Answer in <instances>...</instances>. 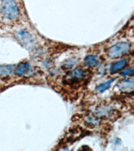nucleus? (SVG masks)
<instances>
[{"mask_svg":"<svg viewBox=\"0 0 134 151\" xmlns=\"http://www.w3.org/2000/svg\"><path fill=\"white\" fill-rule=\"evenodd\" d=\"M1 9L4 16L9 20H15L19 16V8L14 1H2Z\"/></svg>","mask_w":134,"mask_h":151,"instance_id":"obj_1","label":"nucleus"},{"mask_svg":"<svg viewBox=\"0 0 134 151\" xmlns=\"http://www.w3.org/2000/svg\"><path fill=\"white\" fill-rule=\"evenodd\" d=\"M86 72L81 68H77L70 71L64 78V83L69 86H77L86 79Z\"/></svg>","mask_w":134,"mask_h":151,"instance_id":"obj_2","label":"nucleus"},{"mask_svg":"<svg viewBox=\"0 0 134 151\" xmlns=\"http://www.w3.org/2000/svg\"><path fill=\"white\" fill-rule=\"evenodd\" d=\"M131 45L126 42H121L109 48L108 55L112 58H118L130 51Z\"/></svg>","mask_w":134,"mask_h":151,"instance_id":"obj_3","label":"nucleus"},{"mask_svg":"<svg viewBox=\"0 0 134 151\" xmlns=\"http://www.w3.org/2000/svg\"><path fill=\"white\" fill-rule=\"evenodd\" d=\"M17 38H18L21 45L24 47H25L28 50L32 49L34 47V39L33 38L32 36L27 31L24 30H19L17 33Z\"/></svg>","mask_w":134,"mask_h":151,"instance_id":"obj_4","label":"nucleus"},{"mask_svg":"<svg viewBox=\"0 0 134 151\" xmlns=\"http://www.w3.org/2000/svg\"><path fill=\"white\" fill-rule=\"evenodd\" d=\"M32 71V66L28 62H22L16 67L15 73L18 76H24Z\"/></svg>","mask_w":134,"mask_h":151,"instance_id":"obj_5","label":"nucleus"},{"mask_svg":"<svg viewBox=\"0 0 134 151\" xmlns=\"http://www.w3.org/2000/svg\"><path fill=\"white\" fill-rule=\"evenodd\" d=\"M118 88L122 91H132L133 89V79L132 77L124 79L118 83Z\"/></svg>","mask_w":134,"mask_h":151,"instance_id":"obj_6","label":"nucleus"},{"mask_svg":"<svg viewBox=\"0 0 134 151\" xmlns=\"http://www.w3.org/2000/svg\"><path fill=\"white\" fill-rule=\"evenodd\" d=\"M127 64H128V59H122L113 63L110 68L111 73L115 74L119 70H122L124 67L127 66Z\"/></svg>","mask_w":134,"mask_h":151,"instance_id":"obj_7","label":"nucleus"},{"mask_svg":"<svg viewBox=\"0 0 134 151\" xmlns=\"http://www.w3.org/2000/svg\"><path fill=\"white\" fill-rule=\"evenodd\" d=\"M84 63L85 66L91 67H97L99 64V58L96 55H88L85 58Z\"/></svg>","mask_w":134,"mask_h":151,"instance_id":"obj_8","label":"nucleus"},{"mask_svg":"<svg viewBox=\"0 0 134 151\" xmlns=\"http://www.w3.org/2000/svg\"><path fill=\"white\" fill-rule=\"evenodd\" d=\"M13 67L11 65H1L0 66V77H6L11 74Z\"/></svg>","mask_w":134,"mask_h":151,"instance_id":"obj_9","label":"nucleus"},{"mask_svg":"<svg viewBox=\"0 0 134 151\" xmlns=\"http://www.w3.org/2000/svg\"><path fill=\"white\" fill-rule=\"evenodd\" d=\"M114 80H115V78L109 80V81H106L103 84H101L99 85L98 87H96V90L99 92V93H103V92L106 91L107 89H109V87H110L111 83L113 82Z\"/></svg>","mask_w":134,"mask_h":151,"instance_id":"obj_10","label":"nucleus"},{"mask_svg":"<svg viewBox=\"0 0 134 151\" xmlns=\"http://www.w3.org/2000/svg\"><path fill=\"white\" fill-rule=\"evenodd\" d=\"M77 60L76 58H70V59H68L64 63V65H62V68L64 69H69L72 68L75 65L77 64Z\"/></svg>","mask_w":134,"mask_h":151,"instance_id":"obj_11","label":"nucleus"},{"mask_svg":"<svg viewBox=\"0 0 134 151\" xmlns=\"http://www.w3.org/2000/svg\"><path fill=\"white\" fill-rule=\"evenodd\" d=\"M133 73V69L131 68V69H127L122 70V72L121 73V75L122 76H128V75H132Z\"/></svg>","mask_w":134,"mask_h":151,"instance_id":"obj_12","label":"nucleus"},{"mask_svg":"<svg viewBox=\"0 0 134 151\" xmlns=\"http://www.w3.org/2000/svg\"><path fill=\"white\" fill-rule=\"evenodd\" d=\"M78 151H92L91 148H90L89 146L87 145H82L81 147L79 148Z\"/></svg>","mask_w":134,"mask_h":151,"instance_id":"obj_13","label":"nucleus"},{"mask_svg":"<svg viewBox=\"0 0 134 151\" xmlns=\"http://www.w3.org/2000/svg\"><path fill=\"white\" fill-rule=\"evenodd\" d=\"M58 151H69V149L67 147H63L60 148Z\"/></svg>","mask_w":134,"mask_h":151,"instance_id":"obj_14","label":"nucleus"}]
</instances>
